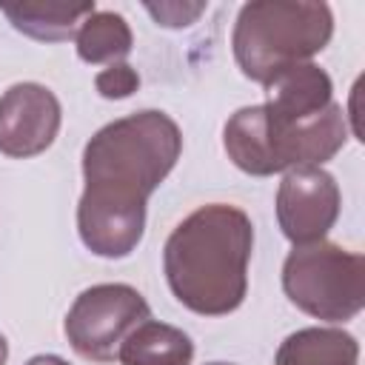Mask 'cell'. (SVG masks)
<instances>
[{
	"label": "cell",
	"instance_id": "1",
	"mask_svg": "<svg viewBox=\"0 0 365 365\" xmlns=\"http://www.w3.org/2000/svg\"><path fill=\"white\" fill-rule=\"evenodd\" d=\"M180 151L177 123L157 108L120 117L86 143L77 231L91 254L120 259L140 245L145 202L171 174Z\"/></svg>",
	"mask_w": 365,
	"mask_h": 365
},
{
	"label": "cell",
	"instance_id": "2",
	"mask_svg": "<svg viewBox=\"0 0 365 365\" xmlns=\"http://www.w3.org/2000/svg\"><path fill=\"white\" fill-rule=\"evenodd\" d=\"M254 251L251 217L225 202L191 211L165 240L163 271L171 294L200 317H222L242 305Z\"/></svg>",
	"mask_w": 365,
	"mask_h": 365
},
{
	"label": "cell",
	"instance_id": "3",
	"mask_svg": "<svg viewBox=\"0 0 365 365\" xmlns=\"http://www.w3.org/2000/svg\"><path fill=\"white\" fill-rule=\"evenodd\" d=\"M345 143L348 123L339 103H331L325 111L299 123L274 120L262 108V103L245 106L228 117L222 131L228 160L251 177H271L291 168L322 165L336 157Z\"/></svg>",
	"mask_w": 365,
	"mask_h": 365
},
{
	"label": "cell",
	"instance_id": "4",
	"mask_svg": "<svg viewBox=\"0 0 365 365\" xmlns=\"http://www.w3.org/2000/svg\"><path fill=\"white\" fill-rule=\"evenodd\" d=\"M334 34V14L325 3L305 0H254L237 14L231 48L242 74L254 83H271L279 71L311 63Z\"/></svg>",
	"mask_w": 365,
	"mask_h": 365
},
{
	"label": "cell",
	"instance_id": "5",
	"mask_svg": "<svg viewBox=\"0 0 365 365\" xmlns=\"http://www.w3.org/2000/svg\"><path fill=\"white\" fill-rule=\"evenodd\" d=\"M282 291L308 317L348 322L365 305V257L325 240L294 245L282 262Z\"/></svg>",
	"mask_w": 365,
	"mask_h": 365
},
{
	"label": "cell",
	"instance_id": "6",
	"mask_svg": "<svg viewBox=\"0 0 365 365\" xmlns=\"http://www.w3.org/2000/svg\"><path fill=\"white\" fill-rule=\"evenodd\" d=\"M145 319H151V311L137 288L125 282H100L74 299L63 331L83 359L111 362L128 331Z\"/></svg>",
	"mask_w": 365,
	"mask_h": 365
},
{
	"label": "cell",
	"instance_id": "7",
	"mask_svg": "<svg viewBox=\"0 0 365 365\" xmlns=\"http://www.w3.org/2000/svg\"><path fill=\"white\" fill-rule=\"evenodd\" d=\"M339 185L319 168H291L277 188V222L294 245H308L325 240L339 217Z\"/></svg>",
	"mask_w": 365,
	"mask_h": 365
},
{
	"label": "cell",
	"instance_id": "8",
	"mask_svg": "<svg viewBox=\"0 0 365 365\" xmlns=\"http://www.w3.org/2000/svg\"><path fill=\"white\" fill-rule=\"evenodd\" d=\"M60 100L40 83H14L0 97V154L37 157L60 131Z\"/></svg>",
	"mask_w": 365,
	"mask_h": 365
},
{
	"label": "cell",
	"instance_id": "9",
	"mask_svg": "<svg viewBox=\"0 0 365 365\" xmlns=\"http://www.w3.org/2000/svg\"><path fill=\"white\" fill-rule=\"evenodd\" d=\"M268 100L262 108L282 123H299L334 103V83L325 68L317 63H299L279 71L271 83H265Z\"/></svg>",
	"mask_w": 365,
	"mask_h": 365
},
{
	"label": "cell",
	"instance_id": "10",
	"mask_svg": "<svg viewBox=\"0 0 365 365\" xmlns=\"http://www.w3.org/2000/svg\"><path fill=\"white\" fill-rule=\"evenodd\" d=\"M117 359L120 365H191L194 342L182 328L145 319L120 342Z\"/></svg>",
	"mask_w": 365,
	"mask_h": 365
},
{
	"label": "cell",
	"instance_id": "11",
	"mask_svg": "<svg viewBox=\"0 0 365 365\" xmlns=\"http://www.w3.org/2000/svg\"><path fill=\"white\" fill-rule=\"evenodd\" d=\"M359 342L342 328H299L282 339L274 365H356Z\"/></svg>",
	"mask_w": 365,
	"mask_h": 365
},
{
	"label": "cell",
	"instance_id": "12",
	"mask_svg": "<svg viewBox=\"0 0 365 365\" xmlns=\"http://www.w3.org/2000/svg\"><path fill=\"white\" fill-rule=\"evenodd\" d=\"M97 11L94 3H26V6H3L9 23L31 40L60 43L74 37L80 23Z\"/></svg>",
	"mask_w": 365,
	"mask_h": 365
},
{
	"label": "cell",
	"instance_id": "13",
	"mask_svg": "<svg viewBox=\"0 0 365 365\" xmlns=\"http://www.w3.org/2000/svg\"><path fill=\"white\" fill-rule=\"evenodd\" d=\"M77 57L83 63H123L134 48V34L123 14L117 11H91L77 29Z\"/></svg>",
	"mask_w": 365,
	"mask_h": 365
},
{
	"label": "cell",
	"instance_id": "14",
	"mask_svg": "<svg viewBox=\"0 0 365 365\" xmlns=\"http://www.w3.org/2000/svg\"><path fill=\"white\" fill-rule=\"evenodd\" d=\"M94 88L106 100H125L140 88V74L128 63H111L108 68L97 71Z\"/></svg>",
	"mask_w": 365,
	"mask_h": 365
},
{
	"label": "cell",
	"instance_id": "15",
	"mask_svg": "<svg viewBox=\"0 0 365 365\" xmlns=\"http://www.w3.org/2000/svg\"><path fill=\"white\" fill-rule=\"evenodd\" d=\"M145 11L157 20V26H165V29H182V26H191L202 11H205V3H145Z\"/></svg>",
	"mask_w": 365,
	"mask_h": 365
},
{
	"label": "cell",
	"instance_id": "16",
	"mask_svg": "<svg viewBox=\"0 0 365 365\" xmlns=\"http://www.w3.org/2000/svg\"><path fill=\"white\" fill-rule=\"evenodd\" d=\"M26 365H68L63 356H54V354H37V356H31Z\"/></svg>",
	"mask_w": 365,
	"mask_h": 365
},
{
	"label": "cell",
	"instance_id": "17",
	"mask_svg": "<svg viewBox=\"0 0 365 365\" xmlns=\"http://www.w3.org/2000/svg\"><path fill=\"white\" fill-rule=\"evenodd\" d=\"M6 359H9V342H6V336L0 334V365H6Z\"/></svg>",
	"mask_w": 365,
	"mask_h": 365
},
{
	"label": "cell",
	"instance_id": "18",
	"mask_svg": "<svg viewBox=\"0 0 365 365\" xmlns=\"http://www.w3.org/2000/svg\"><path fill=\"white\" fill-rule=\"evenodd\" d=\"M205 365H234V362H205Z\"/></svg>",
	"mask_w": 365,
	"mask_h": 365
}]
</instances>
